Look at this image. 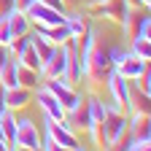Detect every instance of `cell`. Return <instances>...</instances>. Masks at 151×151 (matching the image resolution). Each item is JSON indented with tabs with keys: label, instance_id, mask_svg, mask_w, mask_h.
Masks as SVG:
<instances>
[{
	"label": "cell",
	"instance_id": "obj_2",
	"mask_svg": "<svg viewBox=\"0 0 151 151\" xmlns=\"http://www.w3.org/2000/svg\"><path fill=\"white\" fill-rule=\"evenodd\" d=\"M119 27L124 32V38L129 41V38L135 35H148L151 32V16H148V8H127L119 19Z\"/></svg>",
	"mask_w": 151,
	"mask_h": 151
},
{
	"label": "cell",
	"instance_id": "obj_24",
	"mask_svg": "<svg viewBox=\"0 0 151 151\" xmlns=\"http://www.w3.org/2000/svg\"><path fill=\"white\" fill-rule=\"evenodd\" d=\"M16 62H19V65H27V68H35V70H41V60H38V54H35L32 43H27L22 51H19Z\"/></svg>",
	"mask_w": 151,
	"mask_h": 151
},
{
	"label": "cell",
	"instance_id": "obj_18",
	"mask_svg": "<svg viewBox=\"0 0 151 151\" xmlns=\"http://www.w3.org/2000/svg\"><path fill=\"white\" fill-rule=\"evenodd\" d=\"M127 113H148V94H143L140 89H135L129 84V97H127Z\"/></svg>",
	"mask_w": 151,
	"mask_h": 151
},
{
	"label": "cell",
	"instance_id": "obj_33",
	"mask_svg": "<svg viewBox=\"0 0 151 151\" xmlns=\"http://www.w3.org/2000/svg\"><path fill=\"white\" fill-rule=\"evenodd\" d=\"M32 3H35V0H14V8H19V11H27Z\"/></svg>",
	"mask_w": 151,
	"mask_h": 151
},
{
	"label": "cell",
	"instance_id": "obj_1",
	"mask_svg": "<svg viewBox=\"0 0 151 151\" xmlns=\"http://www.w3.org/2000/svg\"><path fill=\"white\" fill-rule=\"evenodd\" d=\"M127 119L129 113L127 111H116V108H108L103 124V138H105V148H124L127 140Z\"/></svg>",
	"mask_w": 151,
	"mask_h": 151
},
{
	"label": "cell",
	"instance_id": "obj_36",
	"mask_svg": "<svg viewBox=\"0 0 151 151\" xmlns=\"http://www.w3.org/2000/svg\"><path fill=\"white\" fill-rule=\"evenodd\" d=\"M0 151H8V146H6V140L0 138Z\"/></svg>",
	"mask_w": 151,
	"mask_h": 151
},
{
	"label": "cell",
	"instance_id": "obj_30",
	"mask_svg": "<svg viewBox=\"0 0 151 151\" xmlns=\"http://www.w3.org/2000/svg\"><path fill=\"white\" fill-rule=\"evenodd\" d=\"M41 3H43V6H49V8H54V11H68L62 0H41Z\"/></svg>",
	"mask_w": 151,
	"mask_h": 151
},
{
	"label": "cell",
	"instance_id": "obj_35",
	"mask_svg": "<svg viewBox=\"0 0 151 151\" xmlns=\"http://www.w3.org/2000/svg\"><path fill=\"white\" fill-rule=\"evenodd\" d=\"M62 3H65V8H78L84 0H62Z\"/></svg>",
	"mask_w": 151,
	"mask_h": 151
},
{
	"label": "cell",
	"instance_id": "obj_7",
	"mask_svg": "<svg viewBox=\"0 0 151 151\" xmlns=\"http://www.w3.org/2000/svg\"><path fill=\"white\" fill-rule=\"evenodd\" d=\"M16 148H30V151L41 148V132L32 119H16Z\"/></svg>",
	"mask_w": 151,
	"mask_h": 151
},
{
	"label": "cell",
	"instance_id": "obj_6",
	"mask_svg": "<svg viewBox=\"0 0 151 151\" xmlns=\"http://www.w3.org/2000/svg\"><path fill=\"white\" fill-rule=\"evenodd\" d=\"M103 84L108 86V94H111L108 108L124 111V108H127V97H129V81H124L116 70H111V73L105 76V81H103Z\"/></svg>",
	"mask_w": 151,
	"mask_h": 151
},
{
	"label": "cell",
	"instance_id": "obj_21",
	"mask_svg": "<svg viewBox=\"0 0 151 151\" xmlns=\"http://www.w3.org/2000/svg\"><path fill=\"white\" fill-rule=\"evenodd\" d=\"M129 54L140 57V60H151V38H148V35H135V38H129Z\"/></svg>",
	"mask_w": 151,
	"mask_h": 151
},
{
	"label": "cell",
	"instance_id": "obj_8",
	"mask_svg": "<svg viewBox=\"0 0 151 151\" xmlns=\"http://www.w3.org/2000/svg\"><path fill=\"white\" fill-rule=\"evenodd\" d=\"M27 16H30L32 24H46V27H54V24L65 22V11H54V8L43 6L41 0H35V3L27 8Z\"/></svg>",
	"mask_w": 151,
	"mask_h": 151
},
{
	"label": "cell",
	"instance_id": "obj_12",
	"mask_svg": "<svg viewBox=\"0 0 151 151\" xmlns=\"http://www.w3.org/2000/svg\"><path fill=\"white\" fill-rule=\"evenodd\" d=\"M146 68H148V60H140V57H135V54H127V57H124V62H119L113 70H116L124 81H135Z\"/></svg>",
	"mask_w": 151,
	"mask_h": 151
},
{
	"label": "cell",
	"instance_id": "obj_22",
	"mask_svg": "<svg viewBox=\"0 0 151 151\" xmlns=\"http://www.w3.org/2000/svg\"><path fill=\"white\" fill-rule=\"evenodd\" d=\"M86 105H89V116H92V122H103V119H105L108 103H103L97 94H89V97H86Z\"/></svg>",
	"mask_w": 151,
	"mask_h": 151
},
{
	"label": "cell",
	"instance_id": "obj_17",
	"mask_svg": "<svg viewBox=\"0 0 151 151\" xmlns=\"http://www.w3.org/2000/svg\"><path fill=\"white\" fill-rule=\"evenodd\" d=\"M30 43H32V49H35V54H38V60H41V65L49 60V57L54 54V43L49 41L46 35H41V32H35V30H30Z\"/></svg>",
	"mask_w": 151,
	"mask_h": 151
},
{
	"label": "cell",
	"instance_id": "obj_13",
	"mask_svg": "<svg viewBox=\"0 0 151 151\" xmlns=\"http://www.w3.org/2000/svg\"><path fill=\"white\" fill-rule=\"evenodd\" d=\"M32 103V89H27V86H11V89H6V108L8 111H24L27 105Z\"/></svg>",
	"mask_w": 151,
	"mask_h": 151
},
{
	"label": "cell",
	"instance_id": "obj_16",
	"mask_svg": "<svg viewBox=\"0 0 151 151\" xmlns=\"http://www.w3.org/2000/svg\"><path fill=\"white\" fill-rule=\"evenodd\" d=\"M0 138L6 140L8 148H16V113L14 111L0 113Z\"/></svg>",
	"mask_w": 151,
	"mask_h": 151
},
{
	"label": "cell",
	"instance_id": "obj_3",
	"mask_svg": "<svg viewBox=\"0 0 151 151\" xmlns=\"http://www.w3.org/2000/svg\"><path fill=\"white\" fill-rule=\"evenodd\" d=\"M43 127H46L49 135L57 140V146H60V148H65V151H78V148H81V140H78V135H76V129L68 124V119L51 122V119L43 116Z\"/></svg>",
	"mask_w": 151,
	"mask_h": 151
},
{
	"label": "cell",
	"instance_id": "obj_29",
	"mask_svg": "<svg viewBox=\"0 0 151 151\" xmlns=\"http://www.w3.org/2000/svg\"><path fill=\"white\" fill-rule=\"evenodd\" d=\"M41 148H43V151H62L60 146H57V140L49 135V132H46V135H41Z\"/></svg>",
	"mask_w": 151,
	"mask_h": 151
},
{
	"label": "cell",
	"instance_id": "obj_9",
	"mask_svg": "<svg viewBox=\"0 0 151 151\" xmlns=\"http://www.w3.org/2000/svg\"><path fill=\"white\" fill-rule=\"evenodd\" d=\"M65 65H68V49H65V43H62V46H57V49H54V54H51L49 60L41 65V78L46 81V78L65 76Z\"/></svg>",
	"mask_w": 151,
	"mask_h": 151
},
{
	"label": "cell",
	"instance_id": "obj_28",
	"mask_svg": "<svg viewBox=\"0 0 151 151\" xmlns=\"http://www.w3.org/2000/svg\"><path fill=\"white\" fill-rule=\"evenodd\" d=\"M11 27H8V16L6 14H0V43H6L8 46V41H11Z\"/></svg>",
	"mask_w": 151,
	"mask_h": 151
},
{
	"label": "cell",
	"instance_id": "obj_5",
	"mask_svg": "<svg viewBox=\"0 0 151 151\" xmlns=\"http://www.w3.org/2000/svg\"><path fill=\"white\" fill-rule=\"evenodd\" d=\"M32 100L38 103V108H41V113H43L46 119H51V122H62L65 119V108L60 105V100H57L43 84H38L32 89Z\"/></svg>",
	"mask_w": 151,
	"mask_h": 151
},
{
	"label": "cell",
	"instance_id": "obj_25",
	"mask_svg": "<svg viewBox=\"0 0 151 151\" xmlns=\"http://www.w3.org/2000/svg\"><path fill=\"white\" fill-rule=\"evenodd\" d=\"M86 135H89V143L94 148H105V138H103V124L100 122H89V127L84 129Z\"/></svg>",
	"mask_w": 151,
	"mask_h": 151
},
{
	"label": "cell",
	"instance_id": "obj_34",
	"mask_svg": "<svg viewBox=\"0 0 151 151\" xmlns=\"http://www.w3.org/2000/svg\"><path fill=\"white\" fill-rule=\"evenodd\" d=\"M3 111H8V108H6V86L0 84V113Z\"/></svg>",
	"mask_w": 151,
	"mask_h": 151
},
{
	"label": "cell",
	"instance_id": "obj_19",
	"mask_svg": "<svg viewBox=\"0 0 151 151\" xmlns=\"http://www.w3.org/2000/svg\"><path fill=\"white\" fill-rule=\"evenodd\" d=\"M16 81H19V86L35 89L43 78H41V70H35V68H27V65H19V62H16Z\"/></svg>",
	"mask_w": 151,
	"mask_h": 151
},
{
	"label": "cell",
	"instance_id": "obj_20",
	"mask_svg": "<svg viewBox=\"0 0 151 151\" xmlns=\"http://www.w3.org/2000/svg\"><path fill=\"white\" fill-rule=\"evenodd\" d=\"M94 11H97L100 16H105V19H111V22H116V24H119L122 14L127 11V3H124V0H105V3L97 6Z\"/></svg>",
	"mask_w": 151,
	"mask_h": 151
},
{
	"label": "cell",
	"instance_id": "obj_27",
	"mask_svg": "<svg viewBox=\"0 0 151 151\" xmlns=\"http://www.w3.org/2000/svg\"><path fill=\"white\" fill-rule=\"evenodd\" d=\"M129 54V49H122V46H111L108 49V57H111V65L116 68L119 62H124V57Z\"/></svg>",
	"mask_w": 151,
	"mask_h": 151
},
{
	"label": "cell",
	"instance_id": "obj_11",
	"mask_svg": "<svg viewBox=\"0 0 151 151\" xmlns=\"http://www.w3.org/2000/svg\"><path fill=\"white\" fill-rule=\"evenodd\" d=\"M65 119H68V124L73 127V129H86L89 127V122H92V116H89V105H86V94H81L78 97V103H76L68 113H65Z\"/></svg>",
	"mask_w": 151,
	"mask_h": 151
},
{
	"label": "cell",
	"instance_id": "obj_4",
	"mask_svg": "<svg viewBox=\"0 0 151 151\" xmlns=\"http://www.w3.org/2000/svg\"><path fill=\"white\" fill-rule=\"evenodd\" d=\"M51 94H54V97L57 100H60V105L65 108V113L76 105V103H78V97H81V92L78 89H76L68 78H65V76H57V78H46V81H41Z\"/></svg>",
	"mask_w": 151,
	"mask_h": 151
},
{
	"label": "cell",
	"instance_id": "obj_14",
	"mask_svg": "<svg viewBox=\"0 0 151 151\" xmlns=\"http://www.w3.org/2000/svg\"><path fill=\"white\" fill-rule=\"evenodd\" d=\"M65 24H68V30H70L73 38H81L86 32V27H89V11H84V8H68L65 11Z\"/></svg>",
	"mask_w": 151,
	"mask_h": 151
},
{
	"label": "cell",
	"instance_id": "obj_31",
	"mask_svg": "<svg viewBox=\"0 0 151 151\" xmlns=\"http://www.w3.org/2000/svg\"><path fill=\"white\" fill-rule=\"evenodd\" d=\"M8 60H11V51H8V46H6V43H0V68H3Z\"/></svg>",
	"mask_w": 151,
	"mask_h": 151
},
{
	"label": "cell",
	"instance_id": "obj_23",
	"mask_svg": "<svg viewBox=\"0 0 151 151\" xmlns=\"http://www.w3.org/2000/svg\"><path fill=\"white\" fill-rule=\"evenodd\" d=\"M0 84H3L6 89H11V86L19 84V81H16V57H11V60L0 68Z\"/></svg>",
	"mask_w": 151,
	"mask_h": 151
},
{
	"label": "cell",
	"instance_id": "obj_10",
	"mask_svg": "<svg viewBox=\"0 0 151 151\" xmlns=\"http://www.w3.org/2000/svg\"><path fill=\"white\" fill-rule=\"evenodd\" d=\"M127 138L129 140H151V116L148 113H129Z\"/></svg>",
	"mask_w": 151,
	"mask_h": 151
},
{
	"label": "cell",
	"instance_id": "obj_32",
	"mask_svg": "<svg viewBox=\"0 0 151 151\" xmlns=\"http://www.w3.org/2000/svg\"><path fill=\"white\" fill-rule=\"evenodd\" d=\"M105 3V0H84V3H81V8L84 11H94V8H97V6H103Z\"/></svg>",
	"mask_w": 151,
	"mask_h": 151
},
{
	"label": "cell",
	"instance_id": "obj_15",
	"mask_svg": "<svg viewBox=\"0 0 151 151\" xmlns=\"http://www.w3.org/2000/svg\"><path fill=\"white\" fill-rule=\"evenodd\" d=\"M6 16H8V27H11V35H14V38H16V35H27V32L32 30V22H30L27 11L11 8V11H6Z\"/></svg>",
	"mask_w": 151,
	"mask_h": 151
},
{
	"label": "cell",
	"instance_id": "obj_26",
	"mask_svg": "<svg viewBox=\"0 0 151 151\" xmlns=\"http://www.w3.org/2000/svg\"><path fill=\"white\" fill-rule=\"evenodd\" d=\"M129 84L135 86V89H140L143 94H151V70L146 68V70L138 76V78H135V81H129Z\"/></svg>",
	"mask_w": 151,
	"mask_h": 151
}]
</instances>
